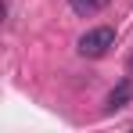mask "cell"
<instances>
[{"instance_id":"1","label":"cell","mask_w":133,"mask_h":133,"mask_svg":"<svg viewBox=\"0 0 133 133\" xmlns=\"http://www.w3.org/2000/svg\"><path fill=\"white\" fill-rule=\"evenodd\" d=\"M111 47H115V29H111V25H97V29H87V32L79 36L76 50H79L83 58H104Z\"/></svg>"},{"instance_id":"2","label":"cell","mask_w":133,"mask_h":133,"mask_svg":"<svg viewBox=\"0 0 133 133\" xmlns=\"http://www.w3.org/2000/svg\"><path fill=\"white\" fill-rule=\"evenodd\" d=\"M130 101H133V83H130V79H122V83H119V87H115V90L108 94V111L126 108Z\"/></svg>"},{"instance_id":"3","label":"cell","mask_w":133,"mask_h":133,"mask_svg":"<svg viewBox=\"0 0 133 133\" xmlns=\"http://www.w3.org/2000/svg\"><path fill=\"white\" fill-rule=\"evenodd\" d=\"M68 4H72V11H76V15H83V18L94 15V11H101V0H68Z\"/></svg>"},{"instance_id":"4","label":"cell","mask_w":133,"mask_h":133,"mask_svg":"<svg viewBox=\"0 0 133 133\" xmlns=\"http://www.w3.org/2000/svg\"><path fill=\"white\" fill-rule=\"evenodd\" d=\"M126 68H130V76H133V54H130V61H126Z\"/></svg>"}]
</instances>
